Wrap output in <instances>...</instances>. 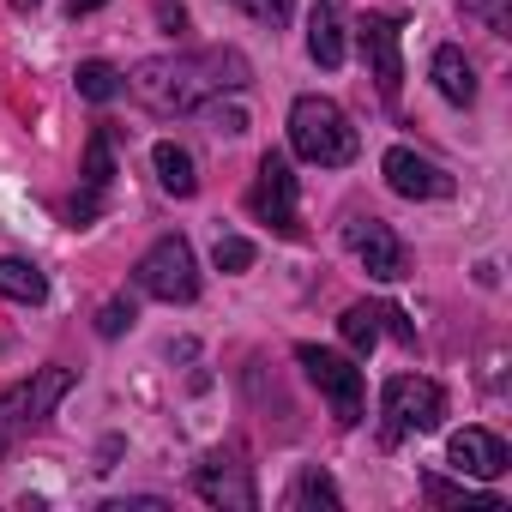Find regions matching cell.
I'll return each instance as SVG.
<instances>
[{
  "instance_id": "6da1fadb",
  "label": "cell",
  "mask_w": 512,
  "mask_h": 512,
  "mask_svg": "<svg viewBox=\"0 0 512 512\" xmlns=\"http://www.w3.org/2000/svg\"><path fill=\"white\" fill-rule=\"evenodd\" d=\"M247 85V61L235 49H205V55H151L127 73V91L151 109V115H187L205 109L217 91H241Z\"/></svg>"
},
{
  "instance_id": "7a4b0ae2",
  "label": "cell",
  "mask_w": 512,
  "mask_h": 512,
  "mask_svg": "<svg viewBox=\"0 0 512 512\" xmlns=\"http://www.w3.org/2000/svg\"><path fill=\"white\" fill-rule=\"evenodd\" d=\"M290 145H296V157H308L320 169H344L356 157V127L332 97H296L290 103Z\"/></svg>"
},
{
  "instance_id": "3957f363",
  "label": "cell",
  "mask_w": 512,
  "mask_h": 512,
  "mask_svg": "<svg viewBox=\"0 0 512 512\" xmlns=\"http://www.w3.org/2000/svg\"><path fill=\"white\" fill-rule=\"evenodd\" d=\"M133 284L145 290V296H157V302H193L199 296V266H193V247H187V235H163V241H151L145 253H139V266H133Z\"/></svg>"
},
{
  "instance_id": "277c9868",
  "label": "cell",
  "mask_w": 512,
  "mask_h": 512,
  "mask_svg": "<svg viewBox=\"0 0 512 512\" xmlns=\"http://www.w3.org/2000/svg\"><path fill=\"white\" fill-rule=\"evenodd\" d=\"M380 410H386V440L434 434L440 416H446V392H440L428 374H392L386 392H380Z\"/></svg>"
},
{
  "instance_id": "5b68a950",
  "label": "cell",
  "mask_w": 512,
  "mask_h": 512,
  "mask_svg": "<svg viewBox=\"0 0 512 512\" xmlns=\"http://www.w3.org/2000/svg\"><path fill=\"white\" fill-rule=\"evenodd\" d=\"M296 362H302L308 380L326 392L332 416H338L344 428H356V422H362V368H356L350 356H338V350H320V344H302Z\"/></svg>"
},
{
  "instance_id": "8992f818",
  "label": "cell",
  "mask_w": 512,
  "mask_h": 512,
  "mask_svg": "<svg viewBox=\"0 0 512 512\" xmlns=\"http://www.w3.org/2000/svg\"><path fill=\"white\" fill-rule=\"evenodd\" d=\"M247 205H253V217L272 223L278 235H290V241L302 235V211H296V175H290V157H278V151H266V157H260Z\"/></svg>"
},
{
  "instance_id": "52a82bcc",
  "label": "cell",
  "mask_w": 512,
  "mask_h": 512,
  "mask_svg": "<svg viewBox=\"0 0 512 512\" xmlns=\"http://www.w3.org/2000/svg\"><path fill=\"white\" fill-rule=\"evenodd\" d=\"M344 247L356 253V260L368 266V278H380V284H398L410 272V253H404V241H398V229L386 217H350L344 223Z\"/></svg>"
},
{
  "instance_id": "ba28073f",
  "label": "cell",
  "mask_w": 512,
  "mask_h": 512,
  "mask_svg": "<svg viewBox=\"0 0 512 512\" xmlns=\"http://www.w3.org/2000/svg\"><path fill=\"white\" fill-rule=\"evenodd\" d=\"M356 43H362V61H368V79H374V91L392 103V97H398V85H404L398 19H392V13H368V19L356 25Z\"/></svg>"
},
{
  "instance_id": "9c48e42d",
  "label": "cell",
  "mask_w": 512,
  "mask_h": 512,
  "mask_svg": "<svg viewBox=\"0 0 512 512\" xmlns=\"http://www.w3.org/2000/svg\"><path fill=\"white\" fill-rule=\"evenodd\" d=\"M193 494H199L205 506H223V512H253V506H260L247 464H235L229 452H211V458L193 470Z\"/></svg>"
},
{
  "instance_id": "30bf717a",
  "label": "cell",
  "mask_w": 512,
  "mask_h": 512,
  "mask_svg": "<svg viewBox=\"0 0 512 512\" xmlns=\"http://www.w3.org/2000/svg\"><path fill=\"white\" fill-rule=\"evenodd\" d=\"M67 392H73V368H61V362H55V368H37L25 386H13L7 398H0V410H13L7 422H31V428H37V422H49V416H55V404H61Z\"/></svg>"
},
{
  "instance_id": "8fae6325",
  "label": "cell",
  "mask_w": 512,
  "mask_h": 512,
  "mask_svg": "<svg viewBox=\"0 0 512 512\" xmlns=\"http://www.w3.org/2000/svg\"><path fill=\"white\" fill-rule=\"evenodd\" d=\"M380 169H386V187H392L398 199H452V175L434 169L428 157H416L410 145H392V151L380 157Z\"/></svg>"
},
{
  "instance_id": "7c38bea8",
  "label": "cell",
  "mask_w": 512,
  "mask_h": 512,
  "mask_svg": "<svg viewBox=\"0 0 512 512\" xmlns=\"http://www.w3.org/2000/svg\"><path fill=\"white\" fill-rule=\"evenodd\" d=\"M446 458H452L464 476H482V482H494V476H506V470H512L506 440H500V434H488V428H458V434L446 440Z\"/></svg>"
},
{
  "instance_id": "4fadbf2b",
  "label": "cell",
  "mask_w": 512,
  "mask_h": 512,
  "mask_svg": "<svg viewBox=\"0 0 512 512\" xmlns=\"http://www.w3.org/2000/svg\"><path fill=\"white\" fill-rule=\"evenodd\" d=\"M308 55H314V67H344V55H350V19H344V0H320L314 7V19H308Z\"/></svg>"
},
{
  "instance_id": "5bb4252c",
  "label": "cell",
  "mask_w": 512,
  "mask_h": 512,
  "mask_svg": "<svg viewBox=\"0 0 512 512\" xmlns=\"http://www.w3.org/2000/svg\"><path fill=\"white\" fill-rule=\"evenodd\" d=\"M434 91L446 97V103H458V109H470L476 103V73H470V61H464V49H434Z\"/></svg>"
},
{
  "instance_id": "9a60e30c",
  "label": "cell",
  "mask_w": 512,
  "mask_h": 512,
  "mask_svg": "<svg viewBox=\"0 0 512 512\" xmlns=\"http://www.w3.org/2000/svg\"><path fill=\"white\" fill-rule=\"evenodd\" d=\"M151 163H157L163 193H175V199H193V193H199V169H193V151H187V145L163 139V145L151 151Z\"/></svg>"
},
{
  "instance_id": "2e32d148",
  "label": "cell",
  "mask_w": 512,
  "mask_h": 512,
  "mask_svg": "<svg viewBox=\"0 0 512 512\" xmlns=\"http://www.w3.org/2000/svg\"><path fill=\"white\" fill-rule=\"evenodd\" d=\"M0 296L7 302H25V308H37V302H49V278L31 266V260H0Z\"/></svg>"
},
{
  "instance_id": "e0dca14e",
  "label": "cell",
  "mask_w": 512,
  "mask_h": 512,
  "mask_svg": "<svg viewBox=\"0 0 512 512\" xmlns=\"http://www.w3.org/2000/svg\"><path fill=\"white\" fill-rule=\"evenodd\" d=\"M338 332H344V344H350L356 356H368V350L380 344V308H368V302H356V308H344V320H338Z\"/></svg>"
},
{
  "instance_id": "ac0fdd59",
  "label": "cell",
  "mask_w": 512,
  "mask_h": 512,
  "mask_svg": "<svg viewBox=\"0 0 512 512\" xmlns=\"http://www.w3.org/2000/svg\"><path fill=\"white\" fill-rule=\"evenodd\" d=\"M290 506L302 512V506H326V512H338V482L314 464V470H302L296 476V488H290Z\"/></svg>"
},
{
  "instance_id": "d6986e66",
  "label": "cell",
  "mask_w": 512,
  "mask_h": 512,
  "mask_svg": "<svg viewBox=\"0 0 512 512\" xmlns=\"http://www.w3.org/2000/svg\"><path fill=\"white\" fill-rule=\"evenodd\" d=\"M73 79H79V97H85V103H109V97L121 91V73H115L109 61H85Z\"/></svg>"
},
{
  "instance_id": "ffe728a7",
  "label": "cell",
  "mask_w": 512,
  "mask_h": 512,
  "mask_svg": "<svg viewBox=\"0 0 512 512\" xmlns=\"http://www.w3.org/2000/svg\"><path fill=\"white\" fill-rule=\"evenodd\" d=\"M109 181H115V151H109V133L97 127V133H91V145H85V187H91V193H103Z\"/></svg>"
},
{
  "instance_id": "44dd1931",
  "label": "cell",
  "mask_w": 512,
  "mask_h": 512,
  "mask_svg": "<svg viewBox=\"0 0 512 512\" xmlns=\"http://www.w3.org/2000/svg\"><path fill=\"white\" fill-rule=\"evenodd\" d=\"M422 494H428L434 506H476V512H500V500H494V494H470V488H452V482H440V476H428V482H422Z\"/></svg>"
},
{
  "instance_id": "7402d4cb",
  "label": "cell",
  "mask_w": 512,
  "mask_h": 512,
  "mask_svg": "<svg viewBox=\"0 0 512 512\" xmlns=\"http://www.w3.org/2000/svg\"><path fill=\"white\" fill-rule=\"evenodd\" d=\"M211 266H217V272H229V278H235V272H247V266H253V241H247V235H217Z\"/></svg>"
},
{
  "instance_id": "603a6c76",
  "label": "cell",
  "mask_w": 512,
  "mask_h": 512,
  "mask_svg": "<svg viewBox=\"0 0 512 512\" xmlns=\"http://www.w3.org/2000/svg\"><path fill=\"white\" fill-rule=\"evenodd\" d=\"M235 7L247 13V19H260V25H290V13H296V0H235Z\"/></svg>"
},
{
  "instance_id": "cb8c5ba5",
  "label": "cell",
  "mask_w": 512,
  "mask_h": 512,
  "mask_svg": "<svg viewBox=\"0 0 512 512\" xmlns=\"http://www.w3.org/2000/svg\"><path fill=\"white\" fill-rule=\"evenodd\" d=\"M127 326H133V302H127V296L103 302V314H97V332H103V338H121Z\"/></svg>"
},
{
  "instance_id": "d4e9b609",
  "label": "cell",
  "mask_w": 512,
  "mask_h": 512,
  "mask_svg": "<svg viewBox=\"0 0 512 512\" xmlns=\"http://www.w3.org/2000/svg\"><path fill=\"white\" fill-rule=\"evenodd\" d=\"M464 13H482L494 37H506V31H512V19H506V0H464Z\"/></svg>"
},
{
  "instance_id": "484cf974",
  "label": "cell",
  "mask_w": 512,
  "mask_h": 512,
  "mask_svg": "<svg viewBox=\"0 0 512 512\" xmlns=\"http://www.w3.org/2000/svg\"><path fill=\"white\" fill-rule=\"evenodd\" d=\"M205 115H211V127H217V133H229V139H235V133H247V109H235V103H211Z\"/></svg>"
},
{
  "instance_id": "4316f807",
  "label": "cell",
  "mask_w": 512,
  "mask_h": 512,
  "mask_svg": "<svg viewBox=\"0 0 512 512\" xmlns=\"http://www.w3.org/2000/svg\"><path fill=\"white\" fill-rule=\"evenodd\" d=\"M380 332H392V338H404V344H416V326L398 314V308H380Z\"/></svg>"
},
{
  "instance_id": "83f0119b",
  "label": "cell",
  "mask_w": 512,
  "mask_h": 512,
  "mask_svg": "<svg viewBox=\"0 0 512 512\" xmlns=\"http://www.w3.org/2000/svg\"><path fill=\"white\" fill-rule=\"evenodd\" d=\"M103 512H163V500H151V494H139V500H109Z\"/></svg>"
},
{
  "instance_id": "f1b7e54d",
  "label": "cell",
  "mask_w": 512,
  "mask_h": 512,
  "mask_svg": "<svg viewBox=\"0 0 512 512\" xmlns=\"http://www.w3.org/2000/svg\"><path fill=\"white\" fill-rule=\"evenodd\" d=\"M157 19H163L169 31H181V25H187V13H181V0H157Z\"/></svg>"
},
{
  "instance_id": "f546056e",
  "label": "cell",
  "mask_w": 512,
  "mask_h": 512,
  "mask_svg": "<svg viewBox=\"0 0 512 512\" xmlns=\"http://www.w3.org/2000/svg\"><path fill=\"white\" fill-rule=\"evenodd\" d=\"M97 7H109V0H67V13H73V19H85V13H97Z\"/></svg>"
},
{
  "instance_id": "4dcf8cb0",
  "label": "cell",
  "mask_w": 512,
  "mask_h": 512,
  "mask_svg": "<svg viewBox=\"0 0 512 512\" xmlns=\"http://www.w3.org/2000/svg\"><path fill=\"white\" fill-rule=\"evenodd\" d=\"M0 458H7V416H0Z\"/></svg>"
},
{
  "instance_id": "1f68e13d",
  "label": "cell",
  "mask_w": 512,
  "mask_h": 512,
  "mask_svg": "<svg viewBox=\"0 0 512 512\" xmlns=\"http://www.w3.org/2000/svg\"><path fill=\"white\" fill-rule=\"evenodd\" d=\"M13 7H19V13H31V7H43V0H13Z\"/></svg>"
}]
</instances>
